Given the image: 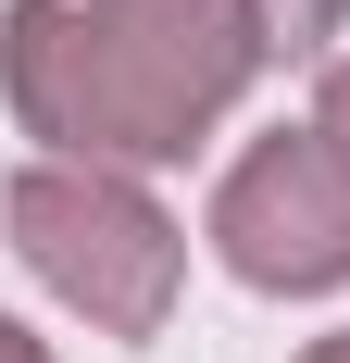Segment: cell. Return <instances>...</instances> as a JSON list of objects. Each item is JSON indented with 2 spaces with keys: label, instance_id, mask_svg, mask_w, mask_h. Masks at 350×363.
Masks as SVG:
<instances>
[{
  "label": "cell",
  "instance_id": "cell-4",
  "mask_svg": "<svg viewBox=\"0 0 350 363\" xmlns=\"http://www.w3.org/2000/svg\"><path fill=\"white\" fill-rule=\"evenodd\" d=\"M238 26H250V50H325V38L350 26V0H238Z\"/></svg>",
  "mask_w": 350,
  "mask_h": 363
},
{
  "label": "cell",
  "instance_id": "cell-2",
  "mask_svg": "<svg viewBox=\"0 0 350 363\" xmlns=\"http://www.w3.org/2000/svg\"><path fill=\"white\" fill-rule=\"evenodd\" d=\"M13 251L101 338H163L175 276H188V238L163 225V201L113 163H26L13 176Z\"/></svg>",
  "mask_w": 350,
  "mask_h": 363
},
{
  "label": "cell",
  "instance_id": "cell-1",
  "mask_svg": "<svg viewBox=\"0 0 350 363\" xmlns=\"http://www.w3.org/2000/svg\"><path fill=\"white\" fill-rule=\"evenodd\" d=\"M238 0H13L0 13V88L50 163H175L213 138V113L250 88Z\"/></svg>",
  "mask_w": 350,
  "mask_h": 363
},
{
  "label": "cell",
  "instance_id": "cell-7",
  "mask_svg": "<svg viewBox=\"0 0 350 363\" xmlns=\"http://www.w3.org/2000/svg\"><path fill=\"white\" fill-rule=\"evenodd\" d=\"M300 363H350V326H338V338H313V351H300Z\"/></svg>",
  "mask_w": 350,
  "mask_h": 363
},
{
  "label": "cell",
  "instance_id": "cell-5",
  "mask_svg": "<svg viewBox=\"0 0 350 363\" xmlns=\"http://www.w3.org/2000/svg\"><path fill=\"white\" fill-rule=\"evenodd\" d=\"M313 125H325V150L350 163V63H325V88H313Z\"/></svg>",
  "mask_w": 350,
  "mask_h": 363
},
{
  "label": "cell",
  "instance_id": "cell-3",
  "mask_svg": "<svg viewBox=\"0 0 350 363\" xmlns=\"http://www.w3.org/2000/svg\"><path fill=\"white\" fill-rule=\"evenodd\" d=\"M213 251L238 289H276V301H313L350 276V163L325 150V125H276L225 163Z\"/></svg>",
  "mask_w": 350,
  "mask_h": 363
},
{
  "label": "cell",
  "instance_id": "cell-6",
  "mask_svg": "<svg viewBox=\"0 0 350 363\" xmlns=\"http://www.w3.org/2000/svg\"><path fill=\"white\" fill-rule=\"evenodd\" d=\"M0 363H50V351H38V338L13 326V313H0Z\"/></svg>",
  "mask_w": 350,
  "mask_h": 363
}]
</instances>
